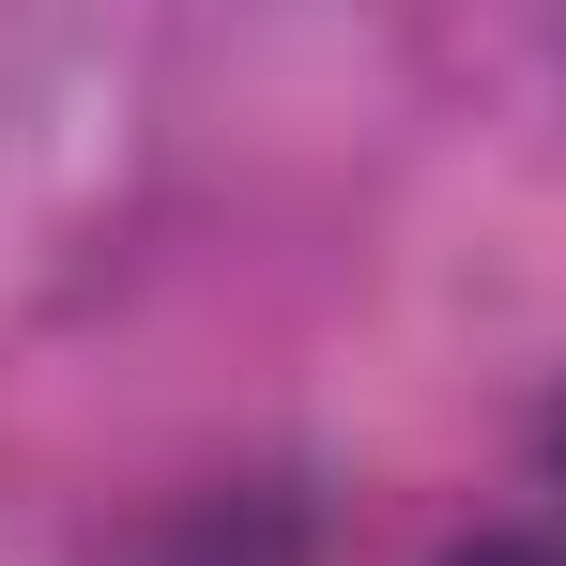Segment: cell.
<instances>
[{
    "instance_id": "1",
    "label": "cell",
    "mask_w": 566,
    "mask_h": 566,
    "mask_svg": "<svg viewBox=\"0 0 566 566\" xmlns=\"http://www.w3.org/2000/svg\"><path fill=\"white\" fill-rule=\"evenodd\" d=\"M460 566H566V552H536V536H490V552H460Z\"/></svg>"
}]
</instances>
